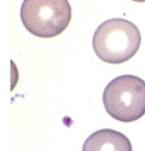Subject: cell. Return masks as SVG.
<instances>
[{
    "mask_svg": "<svg viewBox=\"0 0 145 151\" xmlns=\"http://www.w3.org/2000/svg\"><path fill=\"white\" fill-rule=\"evenodd\" d=\"M138 27L128 20L115 18L101 24L94 32L92 45L94 52L107 63H125L136 54L141 46Z\"/></svg>",
    "mask_w": 145,
    "mask_h": 151,
    "instance_id": "1",
    "label": "cell"
},
{
    "mask_svg": "<svg viewBox=\"0 0 145 151\" xmlns=\"http://www.w3.org/2000/svg\"><path fill=\"white\" fill-rule=\"evenodd\" d=\"M103 100L112 118L124 123L136 121L145 114V82L134 75L116 77L106 86Z\"/></svg>",
    "mask_w": 145,
    "mask_h": 151,
    "instance_id": "2",
    "label": "cell"
},
{
    "mask_svg": "<svg viewBox=\"0 0 145 151\" xmlns=\"http://www.w3.org/2000/svg\"><path fill=\"white\" fill-rule=\"evenodd\" d=\"M71 16V7L67 0H25L21 9L25 27L34 36L45 39L62 33Z\"/></svg>",
    "mask_w": 145,
    "mask_h": 151,
    "instance_id": "3",
    "label": "cell"
},
{
    "mask_svg": "<svg viewBox=\"0 0 145 151\" xmlns=\"http://www.w3.org/2000/svg\"><path fill=\"white\" fill-rule=\"evenodd\" d=\"M82 151H132V147L129 139L122 133L104 129L87 138Z\"/></svg>",
    "mask_w": 145,
    "mask_h": 151,
    "instance_id": "4",
    "label": "cell"
}]
</instances>
